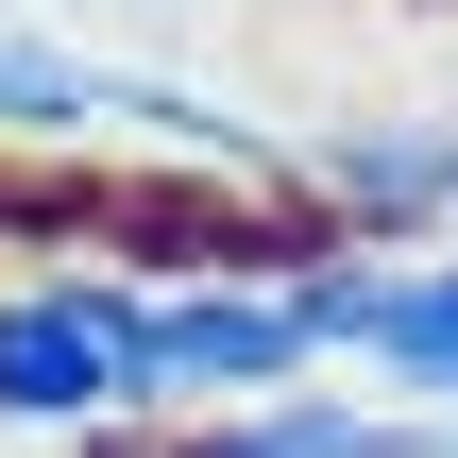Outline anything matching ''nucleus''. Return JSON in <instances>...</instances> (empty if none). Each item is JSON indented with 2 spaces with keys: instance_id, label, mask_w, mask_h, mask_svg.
Instances as JSON below:
<instances>
[{
  "instance_id": "1",
  "label": "nucleus",
  "mask_w": 458,
  "mask_h": 458,
  "mask_svg": "<svg viewBox=\"0 0 458 458\" xmlns=\"http://www.w3.org/2000/svg\"><path fill=\"white\" fill-rule=\"evenodd\" d=\"M153 391V289L102 272V255H51L0 289V425L34 442H119Z\"/></svg>"
},
{
  "instance_id": "2",
  "label": "nucleus",
  "mask_w": 458,
  "mask_h": 458,
  "mask_svg": "<svg viewBox=\"0 0 458 458\" xmlns=\"http://www.w3.org/2000/svg\"><path fill=\"white\" fill-rule=\"evenodd\" d=\"M323 323L306 289H153V391L136 425H221V408H272V391H323Z\"/></svg>"
},
{
  "instance_id": "3",
  "label": "nucleus",
  "mask_w": 458,
  "mask_h": 458,
  "mask_svg": "<svg viewBox=\"0 0 458 458\" xmlns=\"http://www.w3.org/2000/svg\"><path fill=\"white\" fill-rule=\"evenodd\" d=\"M306 204L357 255H458V102H391V119L306 136Z\"/></svg>"
},
{
  "instance_id": "4",
  "label": "nucleus",
  "mask_w": 458,
  "mask_h": 458,
  "mask_svg": "<svg viewBox=\"0 0 458 458\" xmlns=\"http://www.w3.org/2000/svg\"><path fill=\"white\" fill-rule=\"evenodd\" d=\"M102 136H136L153 170H204V187H306V136L238 119V102L187 85V68H119V119H102Z\"/></svg>"
},
{
  "instance_id": "5",
  "label": "nucleus",
  "mask_w": 458,
  "mask_h": 458,
  "mask_svg": "<svg viewBox=\"0 0 458 458\" xmlns=\"http://www.w3.org/2000/svg\"><path fill=\"white\" fill-rule=\"evenodd\" d=\"M357 391L458 425V255H391V289H374V323H357Z\"/></svg>"
},
{
  "instance_id": "6",
  "label": "nucleus",
  "mask_w": 458,
  "mask_h": 458,
  "mask_svg": "<svg viewBox=\"0 0 458 458\" xmlns=\"http://www.w3.org/2000/svg\"><path fill=\"white\" fill-rule=\"evenodd\" d=\"M102 119H119V68L68 51V34H34V17H0V153L51 170V153H85Z\"/></svg>"
},
{
  "instance_id": "7",
  "label": "nucleus",
  "mask_w": 458,
  "mask_h": 458,
  "mask_svg": "<svg viewBox=\"0 0 458 458\" xmlns=\"http://www.w3.org/2000/svg\"><path fill=\"white\" fill-rule=\"evenodd\" d=\"M68 458H153V425H119V442H68Z\"/></svg>"
}]
</instances>
